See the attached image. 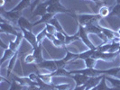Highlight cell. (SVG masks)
I'll return each instance as SVG.
<instances>
[{"label": "cell", "instance_id": "f35d334b", "mask_svg": "<svg viewBox=\"0 0 120 90\" xmlns=\"http://www.w3.org/2000/svg\"><path fill=\"white\" fill-rule=\"evenodd\" d=\"M8 48L10 49V50H12L13 51H15V52H17L19 46L16 45V43L15 42V41H10L9 45H8Z\"/></svg>", "mask_w": 120, "mask_h": 90}, {"label": "cell", "instance_id": "8992f818", "mask_svg": "<svg viewBox=\"0 0 120 90\" xmlns=\"http://www.w3.org/2000/svg\"><path fill=\"white\" fill-rule=\"evenodd\" d=\"M47 12L51 13V14H57V13H67V14H70L71 15L74 13L72 10L67 9L66 7H64L60 2H57V3H55L53 5L49 6L48 8H47Z\"/></svg>", "mask_w": 120, "mask_h": 90}, {"label": "cell", "instance_id": "ba28073f", "mask_svg": "<svg viewBox=\"0 0 120 90\" xmlns=\"http://www.w3.org/2000/svg\"><path fill=\"white\" fill-rule=\"evenodd\" d=\"M36 67L39 68H42V69H46L50 72H54L58 68L55 60H43L41 63L37 64Z\"/></svg>", "mask_w": 120, "mask_h": 90}, {"label": "cell", "instance_id": "8fae6325", "mask_svg": "<svg viewBox=\"0 0 120 90\" xmlns=\"http://www.w3.org/2000/svg\"><path fill=\"white\" fill-rule=\"evenodd\" d=\"M42 49H44L43 47V43L40 42L37 44V46L33 48V52L34 58H35V64H39L41 63L42 60H43V57H42Z\"/></svg>", "mask_w": 120, "mask_h": 90}, {"label": "cell", "instance_id": "44dd1931", "mask_svg": "<svg viewBox=\"0 0 120 90\" xmlns=\"http://www.w3.org/2000/svg\"><path fill=\"white\" fill-rule=\"evenodd\" d=\"M54 17V14H51V13H47V14H45L44 15H42L41 16V19L39 20V21H37L35 23H34V26H35V25H38V24H49V22Z\"/></svg>", "mask_w": 120, "mask_h": 90}, {"label": "cell", "instance_id": "7c38bea8", "mask_svg": "<svg viewBox=\"0 0 120 90\" xmlns=\"http://www.w3.org/2000/svg\"><path fill=\"white\" fill-rule=\"evenodd\" d=\"M48 4L45 2H42L40 3L38 6L35 7V9L34 10V12H32V15L33 16H42L45 14H47V8H48Z\"/></svg>", "mask_w": 120, "mask_h": 90}, {"label": "cell", "instance_id": "30bf717a", "mask_svg": "<svg viewBox=\"0 0 120 90\" xmlns=\"http://www.w3.org/2000/svg\"><path fill=\"white\" fill-rule=\"evenodd\" d=\"M0 30H1V32H4L6 34H11V35H14L15 37L18 34V32L15 29V27L12 24H8V23H4L3 20L0 24Z\"/></svg>", "mask_w": 120, "mask_h": 90}, {"label": "cell", "instance_id": "1f68e13d", "mask_svg": "<svg viewBox=\"0 0 120 90\" xmlns=\"http://www.w3.org/2000/svg\"><path fill=\"white\" fill-rule=\"evenodd\" d=\"M10 85H11V86H10L9 90H22L23 89V86L21 84H19L17 81H15V79H13L12 82L10 83Z\"/></svg>", "mask_w": 120, "mask_h": 90}, {"label": "cell", "instance_id": "74e56055", "mask_svg": "<svg viewBox=\"0 0 120 90\" xmlns=\"http://www.w3.org/2000/svg\"><path fill=\"white\" fill-rule=\"evenodd\" d=\"M54 35H55V38H57L58 40H60L61 42H65V41H66V33H63L60 32H56Z\"/></svg>", "mask_w": 120, "mask_h": 90}, {"label": "cell", "instance_id": "bcb514c9", "mask_svg": "<svg viewBox=\"0 0 120 90\" xmlns=\"http://www.w3.org/2000/svg\"><path fill=\"white\" fill-rule=\"evenodd\" d=\"M108 90H120V87H115V86H113V87H108Z\"/></svg>", "mask_w": 120, "mask_h": 90}, {"label": "cell", "instance_id": "7a4b0ae2", "mask_svg": "<svg viewBox=\"0 0 120 90\" xmlns=\"http://www.w3.org/2000/svg\"><path fill=\"white\" fill-rule=\"evenodd\" d=\"M119 54L117 52H101L98 50H95L94 54L92 55V58L97 60H104V61H114V59H116Z\"/></svg>", "mask_w": 120, "mask_h": 90}, {"label": "cell", "instance_id": "7dc6e473", "mask_svg": "<svg viewBox=\"0 0 120 90\" xmlns=\"http://www.w3.org/2000/svg\"><path fill=\"white\" fill-rule=\"evenodd\" d=\"M5 3H6V1H5V0H0V6H1V7H3V6H4Z\"/></svg>", "mask_w": 120, "mask_h": 90}, {"label": "cell", "instance_id": "e0dca14e", "mask_svg": "<svg viewBox=\"0 0 120 90\" xmlns=\"http://www.w3.org/2000/svg\"><path fill=\"white\" fill-rule=\"evenodd\" d=\"M17 25L20 27V29H26V30L28 31H33V28L34 27V24H32L30 23L27 19L24 16H21L20 19L18 20V23H17Z\"/></svg>", "mask_w": 120, "mask_h": 90}, {"label": "cell", "instance_id": "d4e9b609", "mask_svg": "<svg viewBox=\"0 0 120 90\" xmlns=\"http://www.w3.org/2000/svg\"><path fill=\"white\" fill-rule=\"evenodd\" d=\"M110 12H111L110 8H109L107 5H103V6H101L100 7H99L98 14H99L102 18H104V17H107V16H109Z\"/></svg>", "mask_w": 120, "mask_h": 90}, {"label": "cell", "instance_id": "7402d4cb", "mask_svg": "<svg viewBox=\"0 0 120 90\" xmlns=\"http://www.w3.org/2000/svg\"><path fill=\"white\" fill-rule=\"evenodd\" d=\"M15 54V51H13L12 50H10L9 48H7L5 50V51H4V54H3V56H2V59H1V61H0V65H3L4 64V62L7 60H11L12 59V57Z\"/></svg>", "mask_w": 120, "mask_h": 90}, {"label": "cell", "instance_id": "e575fe53", "mask_svg": "<svg viewBox=\"0 0 120 90\" xmlns=\"http://www.w3.org/2000/svg\"><path fill=\"white\" fill-rule=\"evenodd\" d=\"M52 42V44H53L54 46L57 47V48L66 49V44H65V42H61V41H60V40H58L57 38H55Z\"/></svg>", "mask_w": 120, "mask_h": 90}, {"label": "cell", "instance_id": "ac0fdd59", "mask_svg": "<svg viewBox=\"0 0 120 90\" xmlns=\"http://www.w3.org/2000/svg\"><path fill=\"white\" fill-rule=\"evenodd\" d=\"M49 74L52 78H54V77H68V78H71V73L67 71L64 68H57V70H55L54 72H50Z\"/></svg>", "mask_w": 120, "mask_h": 90}, {"label": "cell", "instance_id": "4fadbf2b", "mask_svg": "<svg viewBox=\"0 0 120 90\" xmlns=\"http://www.w3.org/2000/svg\"><path fill=\"white\" fill-rule=\"evenodd\" d=\"M105 75H100V76H98V77H92V78H90L89 80L86 82V90H90L93 87L97 86L99 84V82L101 81V79L104 78Z\"/></svg>", "mask_w": 120, "mask_h": 90}, {"label": "cell", "instance_id": "f5cc1de1", "mask_svg": "<svg viewBox=\"0 0 120 90\" xmlns=\"http://www.w3.org/2000/svg\"><path fill=\"white\" fill-rule=\"evenodd\" d=\"M6 2H11V0H6Z\"/></svg>", "mask_w": 120, "mask_h": 90}, {"label": "cell", "instance_id": "5bb4252c", "mask_svg": "<svg viewBox=\"0 0 120 90\" xmlns=\"http://www.w3.org/2000/svg\"><path fill=\"white\" fill-rule=\"evenodd\" d=\"M99 28L101 30V32L108 39V41L112 42V41H114L115 39L119 38L118 32H116L115 31L111 30V29H108V28H106V27H102V26H99Z\"/></svg>", "mask_w": 120, "mask_h": 90}, {"label": "cell", "instance_id": "7bdbcfd3", "mask_svg": "<svg viewBox=\"0 0 120 90\" xmlns=\"http://www.w3.org/2000/svg\"><path fill=\"white\" fill-rule=\"evenodd\" d=\"M57 2H60V0H46V3L48 4V6H51V5H53Z\"/></svg>", "mask_w": 120, "mask_h": 90}, {"label": "cell", "instance_id": "d6986e66", "mask_svg": "<svg viewBox=\"0 0 120 90\" xmlns=\"http://www.w3.org/2000/svg\"><path fill=\"white\" fill-rule=\"evenodd\" d=\"M84 28L88 33H94V34H97L98 36L101 33V30L99 28V25H98L96 24H89V25L85 26Z\"/></svg>", "mask_w": 120, "mask_h": 90}, {"label": "cell", "instance_id": "2e32d148", "mask_svg": "<svg viewBox=\"0 0 120 90\" xmlns=\"http://www.w3.org/2000/svg\"><path fill=\"white\" fill-rule=\"evenodd\" d=\"M71 78H73L75 80L76 86H79L86 84V82L89 80L90 77L83 75V74H74V75H71Z\"/></svg>", "mask_w": 120, "mask_h": 90}, {"label": "cell", "instance_id": "ffe728a7", "mask_svg": "<svg viewBox=\"0 0 120 90\" xmlns=\"http://www.w3.org/2000/svg\"><path fill=\"white\" fill-rule=\"evenodd\" d=\"M31 5H32L31 4V0H21L18 3L17 6L15 7H14L12 10L13 11H20V12H22L24 9L31 6Z\"/></svg>", "mask_w": 120, "mask_h": 90}, {"label": "cell", "instance_id": "836d02e7", "mask_svg": "<svg viewBox=\"0 0 120 90\" xmlns=\"http://www.w3.org/2000/svg\"><path fill=\"white\" fill-rule=\"evenodd\" d=\"M46 34H47V31L44 28V30L42 31L41 32H39V33L36 35V37H37V43H40V42H43V39L46 37Z\"/></svg>", "mask_w": 120, "mask_h": 90}, {"label": "cell", "instance_id": "277c9868", "mask_svg": "<svg viewBox=\"0 0 120 90\" xmlns=\"http://www.w3.org/2000/svg\"><path fill=\"white\" fill-rule=\"evenodd\" d=\"M71 74H83L86 75L90 78L92 77H98V76H100V75H104V70H100V69H96L95 68H85L82 69H79V70H72L71 71Z\"/></svg>", "mask_w": 120, "mask_h": 90}, {"label": "cell", "instance_id": "816d5d0a", "mask_svg": "<svg viewBox=\"0 0 120 90\" xmlns=\"http://www.w3.org/2000/svg\"><path fill=\"white\" fill-rule=\"evenodd\" d=\"M116 4H120V0H116Z\"/></svg>", "mask_w": 120, "mask_h": 90}, {"label": "cell", "instance_id": "cb8c5ba5", "mask_svg": "<svg viewBox=\"0 0 120 90\" xmlns=\"http://www.w3.org/2000/svg\"><path fill=\"white\" fill-rule=\"evenodd\" d=\"M97 49H90L86 51H83V52H80V53H78V60H85L88 58H90L92 57V55L94 54L95 50Z\"/></svg>", "mask_w": 120, "mask_h": 90}, {"label": "cell", "instance_id": "ab89813d", "mask_svg": "<svg viewBox=\"0 0 120 90\" xmlns=\"http://www.w3.org/2000/svg\"><path fill=\"white\" fill-rule=\"evenodd\" d=\"M40 2H41V0H35V1H34V2L32 5H31V6H30V7H31V13L34 12V10L35 9L36 6L40 4Z\"/></svg>", "mask_w": 120, "mask_h": 90}, {"label": "cell", "instance_id": "83f0119b", "mask_svg": "<svg viewBox=\"0 0 120 90\" xmlns=\"http://www.w3.org/2000/svg\"><path fill=\"white\" fill-rule=\"evenodd\" d=\"M97 61H98V60H95V59H93L92 57L86 59V60H84L85 65H86V68H95V65H96Z\"/></svg>", "mask_w": 120, "mask_h": 90}, {"label": "cell", "instance_id": "ee69618b", "mask_svg": "<svg viewBox=\"0 0 120 90\" xmlns=\"http://www.w3.org/2000/svg\"><path fill=\"white\" fill-rule=\"evenodd\" d=\"M46 38H48L50 41H52V42L54 39H55V35H54V34H50V33H47V34H46Z\"/></svg>", "mask_w": 120, "mask_h": 90}, {"label": "cell", "instance_id": "52a82bcc", "mask_svg": "<svg viewBox=\"0 0 120 90\" xmlns=\"http://www.w3.org/2000/svg\"><path fill=\"white\" fill-rule=\"evenodd\" d=\"M78 26H79V30L77 32V33H78L79 39L83 42V43H84L85 45H87L90 49H97L96 46H94L92 44V42L90 41L89 36H88V32H86L84 27L81 26V25H78Z\"/></svg>", "mask_w": 120, "mask_h": 90}, {"label": "cell", "instance_id": "681fc988", "mask_svg": "<svg viewBox=\"0 0 120 90\" xmlns=\"http://www.w3.org/2000/svg\"><path fill=\"white\" fill-rule=\"evenodd\" d=\"M117 32H118V34H119V41H120V28H119V30L117 31Z\"/></svg>", "mask_w": 120, "mask_h": 90}, {"label": "cell", "instance_id": "9a60e30c", "mask_svg": "<svg viewBox=\"0 0 120 90\" xmlns=\"http://www.w3.org/2000/svg\"><path fill=\"white\" fill-rule=\"evenodd\" d=\"M13 79L17 81L19 84H21L23 86H37V83L33 81L29 77H24V78H20L17 76H14Z\"/></svg>", "mask_w": 120, "mask_h": 90}, {"label": "cell", "instance_id": "9c48e42d", "mask_svg": "<svg viewBox=\"0 0 120 90\" xmlns=\"http://www.w3.org/2000/svg\"><path fill=\"white\" fill-rule=\"evenodd\" d=\"M21 31H22V32L24 34V39H25L27 42L30 43L33 48L36 47L37 44H38L37 43V37L34 34V32L32 31H28L26 29H23V28L21 29Z\"/></svg>", "mask_w": 120, "mask_h": 90}, {"label": "cell", "instance_id": "f1b7e54d", "mask_svg": "<svg viewBox=\"0 0 120 90\" xmlns=\"http://www.w3.org/2000/svg\"><path fill=\"white\" fill-rule=\"evenodd\" d=\"M106 75L104 76V78L101 79V81L99 82V84L97 86V90H108V86H107V83H106Z\"/></svg>", "mask_w": 120, "mask_h": 90}, {"label": "cell", "instance_id": "d590c367", "mask_svg": "<svg viewBox=\"0 0 120 90\" xmlns=\"http://www.w3.org/2000/svg\"><path fill=\"white\" fill-rule=\"evenodd\" d=\"M71 87L70 84H60V85H54V88L57 90H69V88Z\"/></svg>", "mask_w": 120, "mask_h": 90}, {"label": "cell", "instance_id": "db71d44e", "mask_svg": "<svg viewBox=\"0 0 120 90\" xmlns=\"http://www.w3.org/2000/svg\"><path fill=\"white\" fill-rule=\"evenodd\" d=\"M118 17H119V18H120V14H119V15H118Z\"/></svg>", "mask_w": 120, "mask_h": 90}, {"label": "cell", "instance_id": "c3c4849f", "mask_svg": "<svg viewBox=\"0 0 120 90\" xmlns=\"http://www.w3.org/2000/svg\"><path fill=\"white\" fill-rule=\"evenodd\" d=\"M90 90H97V86H95V87H93V88H91Z\"/></svg>", "mask_w": 120, "mask_h": 90}, {"label": "cell", "instance_id": "8d00e7d4", "mask_svg": "<svg viewBox=\"0 0 120 90\" xmlns=\"http://www.w3.org/2000/svg\"><path fill=\"white\" fill-rule=\"evenodd\" d=\"M45 29L47 31V33H50V34H55V32H57V30L55 29L53 25L50 24H45Z\"/></svg>", "mask_w": 120, "mask_h": 90}, {"label": "cell", "instance_id": "4316f807", "mask_svg": "<svg viewBox=\"0 0 120 90\" xmlns=\"http://www.w3.org/2000/svg\"><path fill=\"white\" fill-rule=\"evenodd\" d=\"M105 78H106L107 81H108L110 84L112 85V86L120 87V78H114V77H108V76H106Z\"/></svg>", "mask_w": 120, "mask_h": 90}, {"label": "cell", "instance_id": "5b68a950", "mask_svg": "<svg viewBox=\"0 0 120 90\" xmlns=\"http://www.w3.org/2000/svg\"><path fill=\"white\" fill-rule=\"evenodd\" d=\"M77 60H78V53L71 52L66 49V56L61 60H55V62H56V65L59 68H64L65 65H67L69 62Z\"/></svg>", "mask_w": 120, "mask_h": 90}, {"label": "cell", "instance_id": "b9f144b4", "mask_svg": "<svg viewBox=\"0 0 120 90\" xmlns=\"http://www.w3.org/2000/svg\"><path fill=\"white\" fill-rule=\"evenodd\" d=\"M27 90H42L38 86H27Z\"/></svg>", "mask_w": 120, "mask_h": 90}, {"label": "cell", "instance_id": "484cf974", "mask_svg": "<svg viewBox=\"0 0 120 90\" xmlns=\"http://www.w3.org/2000/svg\"><path fill=\"white\" fill-rule=\"evenodd\" d=\"M49 24H52V25H53L54 27H55V29L57 30V32H63V33H65V32L63 30V28L61 27V25H60V22L57 20V18L54 16L50 22H49Z\"/></svg>", "mask_w": 120, "mask_h": 90}, {"label": "cell", "instance_id": "f546056e", "mask_svg": "<svg viewBox=\"0 0 120 90\" xmlns=\"http://www.w3.org/2000/svg\"><path fill=\"white\" fill-rule=\"evenodd\" d=\"M78 40H79V37L78 33L74 34L73 36L66 35V41H65V44H66V45H69V44H71V42H75V41H78Z\"/></svg>", "mask_w": 120, "mask_h": 90}, {"label": "cell", "instance_id": "4dcf8cb0", "mask_svg": "<svg viewBox=\"0 0 120 90\" xmlns=\"http://www.w3.org/2000/svg\"><path fill=\"white\" fill-rule=\"evenodd\" d=\"M119 14H120V4H116L111 9V12H110L109 16H115V15L118 16Z\"/></svg>", "mask_w": 120, "mask_h": 90}, {"label": "cell", "instance_id": "6da1fadb", "mask_svg": "<svg viewBox=\"0 0 120 90\" xmlns=\"http://www.w3.org/2000/svg\"><path fill=\"white\" fill-rule=\"evenodd\" d=\"M71 16L76 20V22L78 23V25H81L83 27L89 25V24H96L102 18L98 14H76L75 13H73Z\"/></svg>", "mask_w": 120, "mask_h": 90}, {"label": "cell", "instance_id": "603a6c76", "mask_svg": "<svg viewBox=\"0 0 120 90\" xmlns=\"http://www.w3.org/2000/svg\"><path fill=\"white\" fill-rule=\"evenodd\" d=\"M17 58H18V51L17 52H15V54L13 56L11 60H9V63H8V67H7V77H9L10 74H11V72L13 71Z\"/></svg>", "mask_w": 120, "mask_h": 90}, {"label": "cell", "instance_id": "3957f363", "mask_svg": "<svg viewBox=\"0 0 120 90\" xmlns=\"http://www.w3.org/2000/svg\"><path fill=\"white\" fill-rule=\"evenodd\" d=\"M1 14L3 18H6L7 21L11 22L13 24H17L18 20L22 16V12L20 11H5V10H1Z\"/></svg>", "mask_w": 120, "mask_h": 90}, {"label": "cell", "instance_id": "f6af8a7d", "mask_svg": "<svg viewBox=\"0 0 120 90\" xmlns=\"http://www.w3.org/2000/svg\"><path fill=\"white\" fill-rule=\"evenodd\" d=\"M73 90H86V86L82 85V86H75V88Z\"/></svg>", "mask_w": 120, "mask_h": 90}, {"label": "cell", "instance_id": "d6a6232c", "mask_svg": "<svg viewBox=\"0 0 120 90\" xmlns=\"http://www.w3.org/2000/svg\"><path fill=\"white\" fill-rule=\"evenodd\" d=\"M24 62L26 64H35V58H34V54L31 53L26 55L24 58Z\"/></svg>", "mask_w": 120, "mask_h": 90}, {"label": "cell", "instance_id": "f907efd6", "mask_svg": "<svg viewBox=\"0 0 120 90\" xmlns=\"http://www.w3.org/2000/svg\"><path fill=\"white\" fill-rule=\"evenodd\" d=\"M117 53L120 55V45H119V49H118V51H117Z\"/></svg>", "mask_w": 120, "mask_h": 90}, {"label": "cell", "instance_id": "60d3db41", "mask_svg": "<svg viewBox=\"0 0 120 90\" xmlns=\"http://www.w3.org/2000/svg\"><path fill=\"white\" fill-rule=\"evenodd\" d=\"M90 1H93V3H95L96 5H98V6H103V5H106L105 2H102V1H100V0H90Z\"/></svg>", "mask_w": 120, "mask_h": 90}]
</instances>
